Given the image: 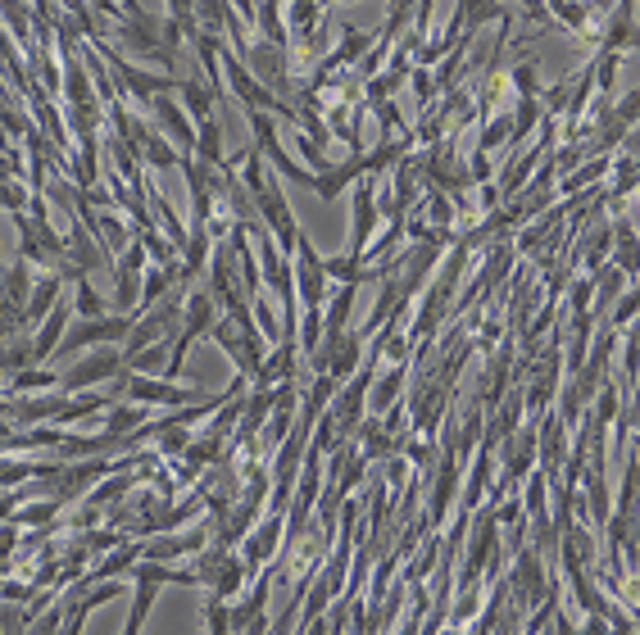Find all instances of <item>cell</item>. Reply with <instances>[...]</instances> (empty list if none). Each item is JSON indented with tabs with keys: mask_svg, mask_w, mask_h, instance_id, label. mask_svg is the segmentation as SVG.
<instances>
[{
	"mask_svg": "<svg viewBox=\"0 0 640 635\" xmlns=\"http://www.w3.org/2000/svg\"><path fill=\"white\" fill-rule=\"evenodd\" d=\"M132 332V323L128 318H96V323H82V327H73L69 336H64V345L60 350L64 354H73V350H82V345H100V341H123V336Z\"/></svg>",
	"mask_w": 640,
	"mask_h": 635,
	"instance_id": "1",
	"label": "cell"
},
{
	"mask_svg": "<svg viewBox=\"0 0 640 635\" xmlns=\"http://www.w3.org/2000/svg\"><path fill=\"white\" fill-rule=\"evenodd\" d=\"M119 363H123V354H114V350H105V354H96V359H82L78 368L69 372V391H87V386H96L100 377H114L119 372Z\"/></svg>",
	"mask_w": 640,
	"mask_h": 635,
	"instance_id": "2",
	"label": "cell"
},
{
	"mask_svg": "<svg viewBox=\"0 0 640 635\" xmlns=\"http://www.w3.org/2000/svg\"><path fill=\"white\" fill-rule=\"evenodd\" d=\"M227 78H232V87H237V96L241 100H246V105H268V109H277V100L273 96H268V91L264 87H259V82L255 78H250V73L246 69H241V64H237V59H232V55H227Z\"/></svg>",
	"mask_w": 640,
	"mask_h": 635,
	"instance_id": "3",
	"label": "cell"
},
{
	"mask_svg": "<svg viewBox=\"0 0 640 635\" xmlns=\"http://www.w3.org/2000/svg\"><path fill=\"white\" fill-rule=\"evenodd\" d=\"M128 395H132V400H155V404H182V400H191V391H178V386H155V381H141V377L128 381Z\"/></svg>",
	"mask_w": 640,
	"mask_h": 635,
	"instance_id": "4",
	"label": "cell"
},
{
	"mask_svg": "<svg viewBox=\"0 0 640 635\" xmlns=\"http://www.w3.org/2000/svg\"><path fill=\"white\" fill-rule=\"evenodd\" d=\"M64 318H69V309H55V313H50V323L46 327H41V336H37V345H32V359H50V350H60V345H55V341H60V332H64Z\"/></svg>",
	"mask_w": 640,
	"mask_h": 635,
	"instance_id": "5",
	"label": "cell"
},
{
	"mask_svg": "<svg viewBox=\"0 0 640 635\" xmlns=\"http://www.w3.org/2000/svg\"><path fill=\"white\" fill-rule=\"evenodd\" d=\"M55 291H60V282H55V277H50V282L46 286H41V291L37 295H32V300H28V309H23V323H37V318H46V304L50 300H55Z\"/></svg>",
	"mask_w": 640,
	"mask_h": 635,
	"instance_id": "6",
	"label": "cell"
},
{
	"mask_svg": "<svg viewBox=\"0 0 640 635\" xmlns=\"http://www.w3.org/2000/svg\"><path fill=\"white\" fill-rule=\"evenodd\" d=\"M50 372H14V391H50Z\"/></svg>",
	"mask_w": 640,
	"mask_h": 635,
	"instance_id": "7",
	"label": "cell"
},
{
	"mask_svg": "<svg viewBox=\"0 0 640 635\" xmlns=\"http://www.w3.org/2000/svg\"><path fill=\"white\" fill-rule=\"evenodd\" d=\"M182 96H187V105L196 109V114L209 123V91H205V87H196V82H187V87H182Z\"/></svg>",
	"mask_w": 640,
	"mask_h": 635,
	"instance_id": "8",
	"label": "cell"
},
{
	"mask_svg": "<svg viewBox=\"0 0 640 635\" xmlns=\"http://www.w3.org/2000/svg\"><path fill=\"white\" fill-rule=\"evenodd\" d=\"M100 309H105V304H100V295L91 291V286H78V313H82V318H100Z\"/></svg>",
	"mask_w": 640,
	"mask_h": 635,
	"instance_id": "9",
	"label": "cell"
},
{
	"mask_svg": "<svg viewBox=\"0 0 640 635\" xmlns=\"http://www.w3.org/2000/svg\"><path fill=\"white\" fill-rule=\"evenodd\" d=\"M141 418H146V413H141V409H114V422H109V436H119V431L137 427Z\"/></svg>",
	"mask_w": 640,
	"mask_h": 635,
	"instance_id": "10",
	"label": "cell"
}]
</instances>
